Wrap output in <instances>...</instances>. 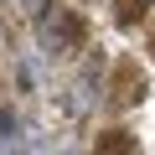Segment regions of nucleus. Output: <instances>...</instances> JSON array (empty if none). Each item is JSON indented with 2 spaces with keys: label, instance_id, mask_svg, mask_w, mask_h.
Listing matches in <instances>:
<instances>
[{
  "label": "nucleus",
  "instance_id": "f257e3e1",
  "mask_svg": "<svg viewBox=\"0 0 155 155\" xmlns=\"http://www.w3.org/2000/svg\"><path fill=\"white\" fill-rule=\"evenodd\" d=\"M36 36H41V47H47V52H57V57H62V52H78V47L88 41V26L78 21V11H62V5H52V11L41 16Z\"/></svg>",
  "mask_w": 155,
  "mask_h": 155
},
{
  "label": "nucleus",
  "instance_id": "f03ea898",
  "mask_svg": "<svg viewBox=\"0 0 155 155\" xmlns=\"http://www.w3.org/2000/svg\"><path fill=\"white\" fill-rule=\"evenodd\" d=\"M145 67L140 62H129V57H119L114 67H109V104L114 109H129V104H140L145 98Z\"/></svg>",
  "mask_w": 155,
  "mask_h": 155
},
{
  "label": "nucleus",
  "instance_id": "7ed1b4c3",
  "mask_svg": "<svg viewBox=\"0 0 155 155\" xmlns=\"http://www.w3.org/2000/svg\"><path fill=\"white\" fill-rule=\"evenodd\" d=\"M145 5L150 0H114V21L129 31V26H145Z\"/></svg>",
  "mask_w": 155,
  "mask_h": 155
},
{
  "label": "nucleus",
  "instance_id": "20e7f679",
  "mask_svg": "<svg viewBox=\"0 0 155 155\" xmlns=\"http://www.w3.org/2000/svg\"><path fill=\"white\" fill-rule=\"evenodd\" d=\"M98 150H134V140H129L124 129H109V134L98 140Z\"/></svg>",
  "mask_w": 155,
  "mask_h": 155
},
{
  "label": "nucleus",
  "instance_id": "39448f33",
  "mask_svg": "<svg viewBox=\"0 0 155 155\" xmlns=\"http://www.w3.org/2000/svg\"><path fill=\"white\" fill-rule=\"evenodd\" d=\"M16 129V114H5V109H0V134H11Z\"/></svg>",
  "mask_w": 155,
  "mask_h": 155
},
{
  "label": "nucleus",
  "instance_id": "423d86ee",
  "mask_svg": "<svg viewBox=\"0 0 155 155\" xmlns=\"http://www.w3.org/2000/svg\"><path fill=\"white\" fill-rule=\"evenodd\" d=\"M150 57H155V36H150Z\"/></svg>",
  "mask_w": 155,
  "mask_h": 155
}]
</instances>
